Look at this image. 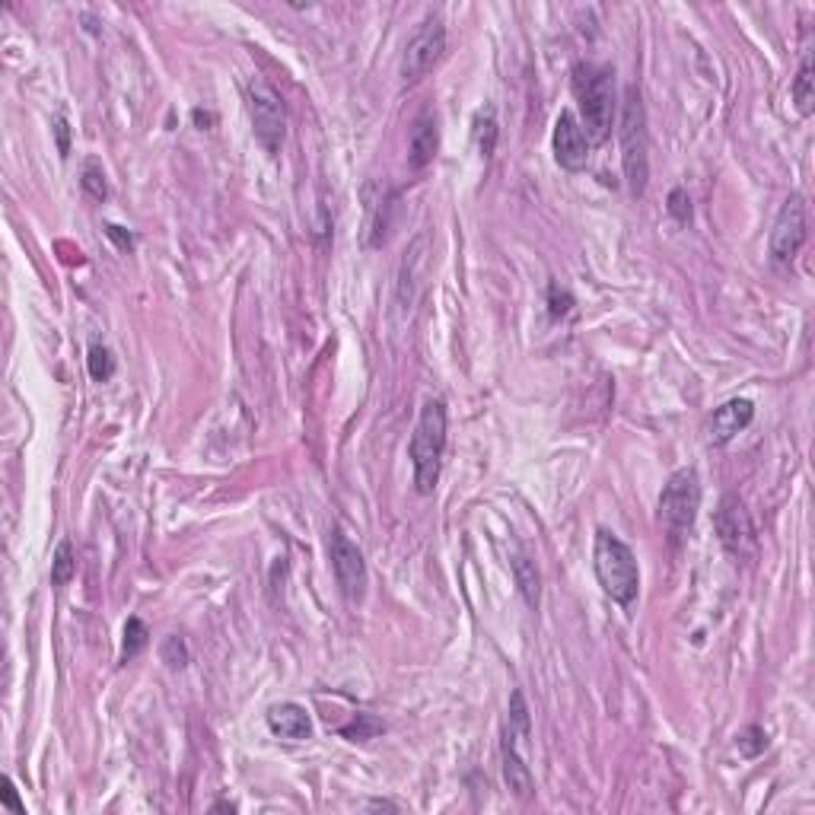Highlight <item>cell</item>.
Returning <instances> with one entry per match:
<instances>
[{
    "label": "cell",
    "mask_w": 815,
    "mask_h": 815,
    "mask_svg": "<svg viewBox=\"0 0 815 815\" xmlns=\"http://www.w3.org/2000/svg\"><path fill=\"white\" fill-rule=\"evenodd\" d=\"M268 730L287 742H303L312 736V720L300 704L284 701L268 710Z\"/></svg>",
    "instance_id": "cell-16"
},
{
    "label": "cell",
    "mask_w": 815,
    "mask_h": 815,
    "mask_svg": "<svg viewBox=\"0 0 815 815\" xmlns=\"http://www.w3.org/2000/svg\"><path fill=\"white\" fill-rule=\"evenodd\" d=\"M106 233H109V239H115V242H118L121 249H131V233H125L121 227H115V223H109Z\"/></svg>",
    "instance_id": "cell-30"
},
{
    "label": "cell",
    "mask_w": 815,
    "mask_h": 815,
    "mask_svg": "<svg viewBox=\"0 0 815 815\" xmlns=\"http://www.w3.org/2000/svg\"><path fill=\"white\" fill-rule=\"evenodd\" d=\"M736 749L745 758H758L761 752L768 749V733L761 726H745V730L736 736Z\"/></svg>",
    "instance_id": "cell-23"
},
{
    "label": "cell",
    "mask_w": 815,
    "mask_h": 815,
    "mask_svg": "<svg viewBox=\"0 0 815 815\" xmlns=\"http://www.w3.org/2000/svg\"><path fill=\"white\" fill-rule=\"evenodd\" d=\"M370 809H389V812H395L398 806L395 803H389V800H373V803H367Z\"/></svg>",
    "instance_id": "cell-31"
},
{
    "label": "cell",
    "mask_w": 815,
    "mask_h": 815,
    "mask_svg": "<svg viewBox=\"0 0 815 815\" xmlns=\"http://www.w3.org/2000/svg\"><path fill=\"white\" fill-rule=\"evenodd\" d=\"M80 185H83V192L90 195V198H96V201H106L109 198V182H106V172H102L96 163H90L83 169V179H80Z\"/></svg>",
    "instance_id": "cell-24"
},
{
    "label": "cell",
    "mask_w": 815,
    "mask_h": 815,
    "mask_svg": "<svg viewBox=\"0 0 815 815\" xmlns=\"http://www.w3.org/2000/svg\"><path fill=\"white\" fill-rule=\"evenodd\" d=\"M0 800H4V806L7 809H13V812H26V806L20 803V796H16V790H13V780H4V790H0Z\"/></svg>",
    "instance_id": "cell-29"
},
{
    "label": "cell",
    "mask_w": 815,
    "mask_h": 815,
    "mask_svg": "<svg viewBox=\"0 0 815 815\" xmlns=\"http://www.w3.org/2000/svg\"><path fill=\"white\" fill-rule=\"evenodd\" d=\"M86 367H90V376L96 383H109L115 376V357L106 344H93L90 348V357H86Z\"/></svg>",
    "instance_id": "cell-22"
},
{
    "label": "cell",
    "mask_w": 815,
    "mask_h": 815,
    "mask_svg": "<svg viewBox=\"0 0 815 815\" xmlns=\"http://www.w3.org/2000/svg\"><path fill=\"white\" fill-rule=\"evenodd\" d=\"M574 93L580 102V118H583L580 128L586 134V141L605 144L612 134V121H615V74L609 71V67L577 64Z\"/></svg>",
    "instance_id": "cell-1"
},
{
    "label": "cell",
    "mask_w": 815,
    "mask_h": 815,
    "mask_svg": "<svg viewBox=\"0 0 815 815\" xmlns=\"http://www.w3.org/2000/svg\"><path fill=\"white\" fill-rule=\"evenodd\" d=\"M55 134H58V150H61V156H67V153H71V128H67L64 112L55 118Z\"/></svg>",
    "instance_id": "cell-28"
},
{
    "label": "cell",
    "mask_w": 815,
    "mask_h": 815,
    "mask_svg": "<svg viewBox=\"0 0 815 815\" xmlns=\"http://www.w3.org/2000/svg\"><path fill=\"white\" fill-rule=\"evenodd\" d=\"M752 418H755V405L749 402V398H730V402L720 405L714 411V418H710L707 443L710 446H726L752 424Z\"/></svg>",
    "instance_id": "cell-12"
},
{
    "label": "cell",
    "mask_w": 815,
    "mask_h": 815,
    "mask_svg": "<svg viewBox=\"0 0 815 815\" xmlns=\"http://www.w3.org/2000/svg\"><path fill=\"white\" fill-rule=\"evenodd\" d=\"M443 453H446V405L430 398L421 408L418 427L411 433V465H414V491L418 494H433L440 481V468H443Z\"/></svg>",
    "instance_id": "cell-3"
},
{
    "label": "cell",
    "mask_w": 815,
    "mask_h": 815,
    "mask_svg": "<svg viewBox=\"0 0 815 815\" xmlns=\"http://www.w3.org/2000/svg\"><path fill=\"white\" fill-rule=\"evenodd\" d=\"M593 567L602 593L615 599L618 605H631L640 589V567L634 551L624 545L618 535L599 529L593 545Z\"/></svg>",
    "instance_id": "cell-4"
},
{
    "label": "cell",
    "mask_w": 815,
    "mask_h": 815,
    "mask_svg": "<svg viewBox=\"0 0 815 815\" xmlns=\"http://www.w3.org/2000/svg\"><path fill=\"white\" fill-rule=\"evenodd\" d=\"M227 809H230V812H236V806H233V803H217V806H214V812H227Z\"/></svg>",
    "instance_id": "cell-32"
},
{
    "label": "cell",
    "mask_w": 815,
    "mask_h": 815,
    "mask_svg": "<svg viewBox=\"0 0 815 815\" xmlns=\"http://www.w3.org/2000/svg\"><path fill=\"white\" fill-rule=\"evenodd\" d=\"M160 656L169 669H185L188 666V647L182 637H166L163 647H160Z\"/></svg>",
    "instance_id": "cell-25"
},
{
    "label": "cell",
    "mask_w": 815,
    "mask_h": 815,
    "mask_svg": "<svg viewBox=\"0 0 815 815\" xmlns=\"http://www.w3.org/2000/svg\"><path fill=\"white\" fill-rule=\"evenodd\" d=\"M427 236H418L405 249V258H402V268H398V287H395V297H398V309L402 312H411L414 303H418L421 290H424V277H427Z\"/></svg>",
    "instance_id": "cell-11"
},
{
    "label": "cell",
    "mask_w": 815,
    "mask_h": 815,
    "mask_svg": "<svg viewBox=\"0 0 815 815\" xmlns=\"http://www.w3.org/2000/svg\"><path fill=\"white\" fill-rule=\"evenodd\" d=\"M714 526H717V535L720 542L730 548V551H739L742 542H749L752 535V526H749V516H745V507L739 504V497L726 494L720 500V510L714 516Z\"/></svg>",
    "instance_id": "cell-15"
},
{
    "label": "cell",
    "mask_w": 815,
    "mask_h": 815,
    "mask_svg": "<svg viewBox=\"0 0 815 815\" xmlns=\"http://www.w3.org/2000/svg\"><path fill=\"white\" fill-rule=\"evenodd\" d=\"M328 551H332V570H335L341 593L351 602H360L363 593H367V561H363V551L341 529L332 532Z\"/></svg>",
    "instance_id": "cell-9"
},
{
    "label": "cell",
    "mask_w": 815,
    "mask_h": 815,
    "mask_svg": "<svg viewBox=\"0 0 815 815\" xmlns=\"http://www.w3.org/2000/svg\"><path fill=\"white\" fill-rule=\"evenodd\" d=\"M551 147H554V160H558L561 169L567 172H580L586 169L589 163V141L580 128V121L574 112H561L558 121H554V137H551Z\"/></svg>",
    "instance_id": "cell-10"
},
{
    "label": "cell",
    "mask_w": 815,
    "mask_h": 815,
    "mask_svg": "<svg viewBox=\"0 0 815 815\" xmlns=\"http://www.w3.org/2000/svg\"><path fill=\"white\" fill-rule=\"evenodd\" d=\"M513 577H516V586H519V593H523L529 609H539V602H542V574H539V567H535V561H529L526 554H516V558H513Z\"/></svg>",
    "instance_id": "cell-17"
},
{
    "label": "cell",
    "mask_w": 815,
    "mask_h": 815,
    "mask_svg": "<svg viewBox=\"0 0 815 815\" xmlns=\"http://www.w3.org/2000/svg\"><path fill=\"white\" fill-rule=\"evenodd\" d=\"M475 141H478L481 156H491L497 147V118H494L491 106L475 115Z\"/></svg>",
    "instance_id": "cell-21"
},
{
    "label": "cell",
    "mask_w": 815,
    "mask_h": 815,
    "mask_svg": "<svg viewBox=\"0 0 815 815\" xmlns=\"http://www.w3.org/2000/svg\"><path fill=\"white\" fill-rule=\"evenodd\" d=\"M147 644H150V631H147V624L137 618V615H131L128 621H125V644H121V660H134L137 653H144L147 650Z\"/></svg>",
    "instance_id": "cell-19"
},
{
    "label": "cell",
    "mask_w": 815,
    "mask_h": 815,
    "mask_svg": "<svg viewBox=\"0 0 815 815\" xmlns=\"http://www.w3.org/2000/svg\"><path fill=\"white\" fill-rule=\"evenodd\" d=\"M669 214L679 223L691 220V198H688L685 188H672V192H669Z\"/></svg>",
    "instance_id": "cell-27"
},
{
    "label": "cell",
    "mask_w": 815,
    "mask_h": 815,
    "mask_svg": "<svg viewBox=\"0 0 815 815\" xmlns=\"http://www.w3.org/2000/svg\"><path fill=\"white\" fill-rule=\"evenodd\" d=\"M446 51V26L437 13H430L421 20V26L414 29V36L405 45L402 55V80L405 83H418L421 77H427L433 67L440 64Z\"/></svg>",
    "instance_id": "cell-7"
},
{
    "label": "cell",
    "mask_w": 815,
    "mask_h": 815,
    "mask_svg": "<svg viewBox=\"0 0 815 815\" xmlns=\"http://www.w3.org/2000/svg\"><path fill=\"white\" fill-rule=\"evenodd\" d=\"M570 309H574V297H570L567 290H561L558 284H551L548 287V312H551V319L570 316Z\"/></svg>",
    "instance_id": "cell-26"
},
{
    "label": "cell",
    "mask_w": 815,
    "mask_h": 815,
    "mask_svg": "<svg viewBox=\"0 0 815 815\" xmlns=\"http://www.w3.org/2000/svg\"><path fill=\"white\" fill-rule=\"evenodd\" d=\"M806 242V201L800 195H790L780 207V214L774 220V230L768 239V252L774 265H790L796 252L803 249Z\"/></svg>",
    "instance_id": "cell-8"
},
{
    "label": "cell",
    "mask_w": 815,
    "mask_h": 815,
    "mask_svg": "<svg viewBox=\"0 0 815 815\" xmlns=\"http://www.w3.org/2000/svg\"><path fill=\"white\" fill-rule=\"evenodd\" d=\"M621 166L628 179V192L640 198L647 192L650 179V134H647V109L637 86L624 90L621 102Z\"/></svg>",
    "instance_id": "cell-2"
},
{
    "label": "cell",
    "mask_w": 815,
    "mask_h": 815,
    "mask_svg": "<svg viewBox=\"0 0 815 815\" xmlns=\"http://www.w3.org/2000/svg\"><path fill=\"white\" fill-rule=\"evenodd\" d=\"M519 742H526L519 733H513L510 726H504V742H500V761H504V780L513 796L519 800H529L535 793V780L526 765V758L519 755Z\"/></svg>",
    "instance_id": "cell-13"
},
{
    "label": "cell",
    "mask_w": 815,
    "mask_h": 815,
    "mask_svg": "<svg viewBox=\"0 0 815 815\" xmlns=\"http://www.w3.org/2000/svg\"><path fill=\"white\" fill-rule=\"evenodd\" d=\"M793 93V102H796V112L800 115H812L815 109V77H812V58H803L800 71H796V80L790 86Z\"/></svg>",
    "instance_id": "cell-18"
},
{
    "label": "cell",
    "mask_w": 815,
    "mask_h": 815,
    "mask_svg": "<svg viewBox=\"0 0 815 815\" xmlns=\"http://www.w3.org/2000/svg\"><path fill=\"white\" fill-rule=\"evenodd\" d=\"M246 96H249V115H252L255 141L262 144L268 153H277L284 144V134H287V112H284L281 93H277L274 86H268L265 80H252Z\"/></svg>",
    "instance_id": "cell-6"
},
{
    "label": "cell",
    "mask_w": 815,
    "mask_h": 815,
    "mask_svg": "<svg viewBox=\"0 0 815 815\" xmlns=\"http://www.w3.org/2000/svg\"><path fill=\"white\" fill-rule=\"evenodd\" d=\"M440 150V128H437V115L430 109L421 112L411 125V137H408V163L411 169H424L433 163V156Z\"/></svg>",
    "instance_id": "cell-14"
},
{
    "label": "cell",
    "mask_w": 815,
    "mask_h": 815,
    "mask_svg": "<svg viewBox=\"0 0 815 815\" xmlns=\"http://www.w3.org/2000/svg\"><path fill=\"white\" fill-rule=\"evenodd\" d=\"M77 574V558H74V545L71 542H61L58 551H55V561H51V583L55 586H67Z\"/></svg>",
    "instance_id": "cell-20"
},
{
    "label": "cell",
    "mask_w": 815,
    "mask_h": 815,
    "mask_svg": "<svg viewBox=\"0 0 815 815\" xmlns=\"http://www.w3.org/2000/svg\"><path fill=\"white\" fill-rule=\"evenodd\" d=\"M701 510V481L695 468H679L660 494V523L672 532L682 535L695 526V516Z\"/></svg>",
    "instance_id": "cell-5"
}]
</instances>
